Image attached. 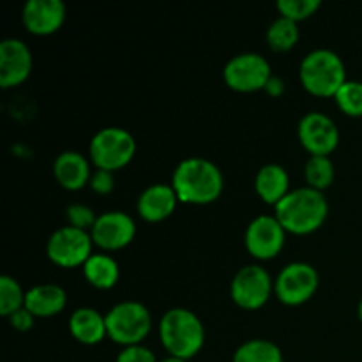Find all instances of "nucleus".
<instances>
[{"label": "nucleus", "instance_id": "1", "mask_svg": "<svg viewBox=\"0 0 362 362\" xmlns=\"http://www.w3.org/2000/svg\"><path fill=\"white\" fill-rule=\"evenodd\" d=\"M172 187L179 202L191 205H207L223 193V173L205 158H186L177 165Z\"/></svg>", "mask_w": 362, "mask_h": 362}, {"label": "nucleus", "instance_id": "2", "mask_svg": "<svg viewBox=\"0 0 362 362\" xmlns=\"http://www.w3.org/2000/svg\"><path fill=\"white\" fill-rule=\"evenodd\" d=\"M274 209V216L283 228L296 235H306L318 230L329 214L324 193L310 186L290 191Z\"/></svg>", "mask_w": 362, "mask_h": 362}, {"label": "nucleus", "instance_id": "3", "mask_svg": "<svg viewBox=\"0 0 362 362\" xmlns=\"http://www.w3.org/2000/svg\"><path fill=\"white\" fill-rule=\"evenodd\" d=\"M159 338L170 356L187 361L204 346L205 329L193 311L186 308H172L159 322Z\"/></svg>", "mask_w": 362, "mask_h": 362}, {"label": "nucleus", "instance_id": "4", "mask_svg": "<svg viewBox=\"0 0 362 362\" xmlns=\"http://www.w3.org/2000/svg\"><path fill=\"white\" fill-rule=\"evenodd\" d=\"M300 83L310 94L334 98L346 81V69L341 57L332 49L318 48L308 53L299 67Z\"/></svg>", "mask_w": 362, "mask_h": 362}, {"label": "nucleus", "instance_id": "5", "mask_svg": "<svg viewBox=\"0 0 362 362\" xmlns=\"http://www.w3.org/2000/svg\"><path fill=\"white\" fill-rule=\"evenodd\" d=\"M105 317L108 336L124 346L141 345L152 329L151 311L136 300L115 304Z\"/></svg>", "mask_w": 362, "mask_h": 362}, {"label": "nucleus", "instance_id": "6", "mask_svg": "<svg viewBox=\"0 0 362 362\" xmlns=\"http://www.w3.org/2000/svg\"><path fill=\"white\" fill-rule=\"evenodd\" d=\"M88 152L92 163L99 170L115 172L124 168L133 159L136 152V141L133 134L122 127H103L92 136Z\"/></svg>", "mask_w": 362, "mask_h": 362}, {"label": "nucleus", "instance_id": "7", "mask_svg": "<svg viewBox=\"0 0 362 362\" xmlns=\"http://www.w3.org/2000/svg\"><path fill=\"white\" fill-rule=\"evenodd\" d=\"M92 240L90 232L74 228V226H62L49 235L46 243V255L49 260L60 267H83L85 262L92 257Z\"/></svg>", "mask_w": 362, "mask_h": 362}, {"label": "nucleus", "instance_id": "8", "mask_svg": "<svg viewBox=\"0 0 362 362\" xmlns=\"http://www.w3.org/2000/svg\"><path fill=\"white\" fill-rule=\"evenodd\" d=\"M223 78L232 90H264L265 85L272 78L271 64L260 53H240L226 62Z\"/></svg>", "mask_w": 362, "mask_h": 362}, {"label": "nucleus", "instance_id": "9", "mask_svg": "<svg viewBox=\"0 0 362 362\" xmlns=\"http://www.w3.org/2000/svg\"><path fill=\"white\" fill-rule=\"evenodd\" d=\"M318 272L306 262L288 264L274 281V292L286 306H299L310 300L318 288Z\"/></svg>", "mask_w": 362, "mask_h": 362}, {"label": "nucleus", "instance_id": "10", "mask_svg": "<svg viewBox=\"0 0 362 362\" xmlns=\"http://www.w3.org/2000/svg\"><path fill=\"white\" fill-rule=\"evenodd\" d=\"M274 283L260 265H246L232 279L230 293L233 303L243 310H258L271 297Z\"/></svg>", "mask_w": 362, "mask_h": 362}, {"label": "nucleus", "instance_id": "11", "mask_svg": "<svg viewBox=\"0 0 362 362\" xmlns=\"http://www.w3.org/2000/svg\"><path fill=\"white\" fill-rule=\"evenodd\" d=\"M299 140L311 156H329L339 144V131L334 120L320 112H310L300 119Z\"/></svg>", "mask_w": 362, "mask_h": 362}, {"label": "nucleus", "instance_id": "12", "mask_svg": "<svg viewBox=\"0 0 362 362\" xmlns=\"http://www.w3.org/2000/svg\"><path fill=\"white\" fill-rule=\"evenodd\" d=\"M285 233L276 216H258L247 225L246 247L258 260H271L278 257L285 246Z\"/></svg>", "mask_w": 362, "mask_h": 362}, {"label": "nucleus", "instance_id": "13", "mask_svg": "<svg viewBox=\"0 0 362 362\" xmlns=\"http://www.w3.org/2000/svg\"><path fill=\"white\" fill-rule=\"evenodd\" d=\"M95 246L106 251L122 250L133 243L136 235V225L133 218L122 211H108L98 216L94 228L90 230Z\"/></svg>", "mask_w": 362, "mask_h": 362}, {"label": "nucleus", "instance_id": "14", "mask_svg": "<svg viewBox=\"0 0 362 362\" xmlns=\"http://www.w3.org/2000/svg\"><path fill=\"white\" fill-rule=\"evenodd\" d=\"M32 71V52L21 39L0 42V87L11 88L23 83Z\"/></svg>", "mask_w": 362, "mask_h": 362}, {"label": "nucleus", "instance_id": "15", "mask_svg": "<svg viewBox=\"0 0 362 362\" xmlns=\"http://www.w3.org/2000/svg\"><path fill=\"white\" fill-rule=\"evenodd\" d=\"M25 28L35 35H49L62 27L66 4L62 0H28L21 11Z\"/></svg>", "mask_w": 362, "mask_h": 362}, {"label": "nucleus", "instance_id": "16", "mask_svg": "<svg viewBox=\"0 0 362 362\" xmlns=\"http://www.w3.org/2000/svg\"><path fill=\"white\" fill-rule=\"evenodd\" d=\"M177 202L179 197L170 184H152L141 191L136 209L145 221L158 223L173 214Z\"/></svg>", "mask_w": 362, "mask_h": 362}, {"label": "nucleus", "instance_id": "17", "mask_svg": "<svg viewBox=\"0 0 362 362\" xmlns=\"http://www.w3.org/2000/svg\"><path fill=\"white\" fill-rule=\"evenodd\" d=\"M53 175L57 182L69 191H78L90 182V166L85 156L76 151H66L57 156L53 163Z\"/></svg>", "mask_w": 362, "mask_h": 362}, {"label": "nucleus", "instance_id": "18", "mask_svg": "<svg viewBox=\"0 0 362 362\" xmlns=\"http://www.w3.org/2000/svg\"><path fill=\"white\" fill-rule=\"evenodd\" d=\"M66 290L59 285H52V283L35 285L25 293V308L35 318L55 317L66 308Z\"/></svg>", "mask_w": 362, "mask_h": 362}, {"label": "nucleus", "instance_id": "19", "mask_svg": "<svg viewBox=\"0 0 362 362\" xmlns=\"http://www.w3.org/2000/svg\"><path fill=\"white\" fill-rule=\"evenodd\" d=\"M69 331L76 341L83 345H98L108 336L106 317L94 308H78L69 318Z\"/></svg>", "mask_w": 362, "mask_h": 362}, {"label": "nucleus", "instance_id": "20", "mask_svg": "<svg viewBox=\"0 0 362 362\" xmlns=\"http://www.w3.org/2000/svg\"><path fill=\"white\" fill-rule=\"evenodd\" d=\"M255 189L265 204L276 207L290 193L288 172L276 163L264 165L255 177Z\"/></svg>", "mask_w": 362, "mask_h": 362}, {"label": "nucleus", "instance_id": "21", "mask_svg": "<svg viewBox=\"0 0 362 362\" xmlns=\"http://www.w3.org/2000/svg\"><path fill=\"white\" fill-rule=\"evenodd\" d=\"M83 276L94 288L110 290L117 285L120 269L117 260L108 255H92L83 265Z\"/></svg>", "mask_w": 362, "mask_h": 362}, {"label": "nucleus", "instance_id": "22", "mask_svg": "<svg viewBox=\"0 0 362 362\" xmlns=\"http://www.w3.org/2000/svg\"><path fill=\"white\" fill-rule=\"evenodd\" d=\"M232 362H285L281 349L269 339H250L233 354Z\"/></svg>", "mask_w": 362, "mask_h": 362}, {"label": "nucleus", "instance_id": "23", "mask_svg": "<svg viewBox=\"0 0 362 362\" xmlns=\"http://www.w3.org/2000/svg\"><path fill=\"white\" fill-rule=\"evenodd\" d=\"M299 41V27L296 21L285 16H279L267 28V45L274 52H288Z\"/></svg>", "mask_w": 362, "mask_h": 362}, {"label": "nucleus", "instance_id": "24", "mask_svg": "<svg viewBox=\"0 0 362 362\" xmlns=\"http://www.w3.org/2000/svg\"><path fill=\"white\" fill-rule=\"evenodd\" d=\"M308 186L317 191L327 189L334 180V165L329 156H311L304 166Z\"/></svg>", "mask_w": 362, "mask_h": 362}, {"label": "nucleus", "instance_id": "25", "mask_svg": "<svg viewBox=\"0 0 362 362\" xmlns=\"http://www.w3.org/2000/svg\"><path fill=\"white\" fill-rule=\"evenodd\" d=\"M25 293L21 290L20 283L11 276L0 278V313L4 317H9L14 311L25 308Z\"/></svg>", "mask_w": 362, "mask_h": 362}, {"label": "nucleus", "instance_id": "26", "mask_svg": "<svg viewBox=\"0 0 362 362\" xmlns=\"http://www.w3.org/2000/svg\"><path fill=\"white\" fill-rule=\"evenodd\" d=\"M336 105L349 117H362V81L346 80L334 95Z\"/></svg>", "mask_w": 362, "mask_h": 362}, {"label": "nucleus", "instance_id": "27", "mask_svg": "<svg viewBox=\"0 0 362 362\" xmlns=\"http://www.w3.org/2000/svg\"><path fill=\"white\" fill-rule=\"evenodd\" d=\"M320 0H278V4H276L279 14L296 21V23L313 16L320 9Z\"/></svg>", "mask_w": 362, "mask_h": 362}, {"label": "nucleus", "instance_id": "28", "mask_svg": "<svg viewBox=\"0 0 362 362\" xmlns=\"http://www.w3.org/2000/svg\"><path fill=\"white\" fill-rule=\"evenodd\" d=\"M66 218L67 221H69V226L85 230V232L94 228L95 221H98L95 212L92 211L88 205L83 204H71L69 207L66 209Z\"/></svg>", "mask_w": 362, "mask_h": 362}, {"label": "nucleus", "instance_id": "29", "mask_svg": "<svg viewBox=\"0 0 362 362\" xmlns=\"http://www.w3.org/2000/svg\"><path fill=\"white\" fill-rule=\"evenodd\" d=\"M117 362H158L154 352L144 345L124 346L117 356Z\"/></svg>", "mask_w": 362, "mask_h": 362}, {"label": "nucleus", "instance_id": "30", "mask_svg": "<svg viewBox=\"0 0 362 362\" xmlns=\"http://www.w3.org/2000/svg\"><path fill=\"white\" fill-rule=\"evenodd\" d=\"M90 187L92 191L99 194H108L112 193L113 187H115V177H113V172H108V170H95L90 177Z\"/></svg>", "mask_w": 362, "mask_h": 362}, {"label": "nucleus", "instance_id": "31", "mask_svg": "<svg viewBox=\"0 0 362 362\" xmlns=\"http://www.w3.org/2000/svg\"><path fill=\"white\" fill-rule=\"evenodd\" d=\"M7 318H9V324L13 325L16 331L25 332V331H30L32 325H34V318L35 317L30 313V311L27 310V308H21V310L14 311V313L9 315Z\"/></svg>", "mask_w": 362, "mask_h": 362}, {"label": "nucleus", "instance_id": "32", "mask_svg": "<svg viewBox=\"0 0 362 362\" xmlns=\"http://www.w3.org/2000/svg\"><path fill=\"white\" fill-rule=\"evenodd\" d=\"M264 90L267 92L269 95H272V98H278V95H281L283 92H285V83H283V81L279 80V78L272 76L271 80H269V83L265 85Z\"/></svg>", "mask_w": 362, "mask_h": 362}, {"label": "nucleus", "instance_id": "33", "mask_svg": "<svg viewBox=\"0 0 362 362\" xmlns=\"http://www.w3.org/2000/svg\"><path fill=\"white\" fill-rule=\"evenodd\" d=\"M159 362H186V361H184V359H179V357L170 356V357H166V359H163V361H159Z\"/></svg>", "mask_w": 362, "mask_h": 362}, {"label": "nucleus", "instance_id": "34", "mask_svg": "<svg viewBox=\"0 0 362 362\" xmlns=\"http://www.w3.org/2000/svg\"><path fill=\"white\" fill-rule=\"evenodd\" d=\"M359 318H361V322H362V300L359 303Z\"/></svg>", "mask_w": 362, "mask_h": 362}]
</instances>
